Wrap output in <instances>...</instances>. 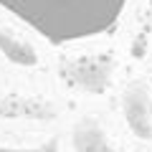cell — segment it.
Returning a JSON list of instances; mask_svg holds the SVG:
<instances>
[{
	"label": "cell",
	"instance_id": "cell-1",
	"mask_svg": "<svg viewBox=\"0 0 152 152\" xmlns=\"http://www.w3.org/2000/svg\"><path fill=\"white\" fill-rule=\"evenodd\" d=\"M0 8L51 46H69L112 33L129 0H0Z\"/></svg>",
	"mask_w": 152,
	"mask_h": 152
},
{
	"label": "cell",
	"instance_id": "cell-2",
	"mask_svg": "<svg viewBox=\"0 0 152 152\" xmlns=\"http://www.w3.org/2000/svg\"><path fill=\"white\" fill-rule=\"evenodd\" d=\"M0 152H48V150H36V147H8V145H0Z\"/></svg>",
	"mask_w": 152,
	"mask_h": 152
}]
</instances>
